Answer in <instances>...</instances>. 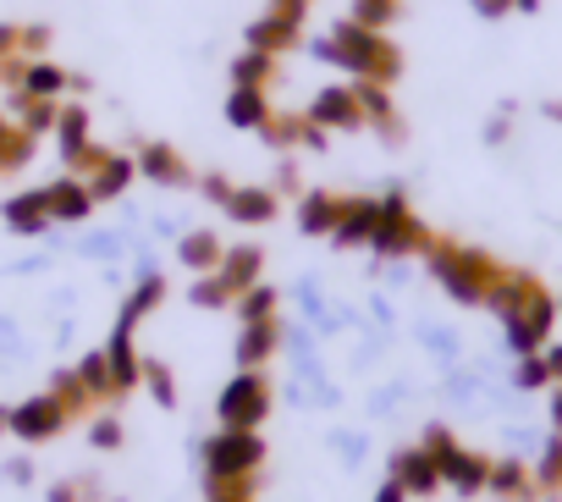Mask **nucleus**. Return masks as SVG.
I'll use <instances>...</instances> for the list:
<instances>
[{
  "label": "nucleus",
  "instance_id": "obj_41",
  "mask_svg": "<svg viewBox=\"0 0 562 502\" xmlns=\"http://www.w3.org/2000/svg\"><path fill=\"white\" fill-rule=\"evenodd\" d=\"M375 502H408V491H403V480L392 475V480H381V491H375Z\"/></svg>",
  "mask_w": 562,
  "mask_h": 502
},
{
  "label": "nucleus",
  "instance_id": "obj_36",
  "mask_svg": "<svg viewBox=\"0 0 562 502\" xmlns=\"http://www.w3.org/2000/svg\"><path fill=\"white\" fill-rule=\"evenodd\" d=\"M89 442H94L100 453H111V447H122V420H116V414H100V420L89 425Z\"/></svg>",
  "mask_w": 562,
  "mask_h": 502
},
{
  "label": "nucleus",
  "instance_id": "obj_13",
  "mask_svg": "<svg viewBox=\"0 0 562 502\" xmlns=\"http://www.w3.org/2000/svg\"><path fill=\"white\" fill-rule=\"evenodd\" d=\"M138 171H144L149 182H160V188H182V182H188L182 155L166 149V144H144V149H138Z\"/></svg>",
  "mask_w": 562,
  "mask_h": 502
},
{
  "label": "nucleus",
  "instance_id": "obj_34",
  "mask_svg": "<svg viewBox=\"0 0 562 502\" xmlns=\"http://www.w3.org/2000/svg\"><path fill=\"white\" fill-rule=\"evenodd\" d=\"M392 12H397V0H359V7H353V23H364V29H386L392 23Z\"/></svg>",
  "mask_w": 562,
  "mask_h": 502
},
{
  "label": "nucleus",
  "instance_id": "obj_22",
  "mask_svg": "<svg viewBox=\"0 0 562 502\" xmlns=\"http://www.w3.org/2000/svg\"><path fill=\"white\" fill-rule=\"evenodd\" d=\"M160 299H166V282H160L155 271H144V277H138V288H133V299L122 304V321H116V332H133V326H138V321H144V315H149Z\"/></svg>",
  "mask_w": 562,
  "mask_h": 502
},
{
  "label": "nucleus",
  "instance_id": "obj_46",
  "mask_svg": "<svg viewBox=\"0 0 562 502\" xmlns=\"http://www.w3.org/2000/svg\"><path fill=\"white\" fill-rule=\"evenodd\" d=\"M304 7H310V0H276L281 18H304Z\"/></svg>",
  "mask_w": 562,
  "mask_h": 502
},
{
  "label": "nucleus",
  "instance_id": "obj_40",
  "mask_svg": "<svg viewBox=\"0 0 562 502\" xmlns=\"http://www.w3.org/2000/svg\"><path fill=\"white\" fill-rule=\"evenodd\" d=\"M425 343H430L441 359H452V354H458V337H452V332H430V326H425Z\"/></svg>",
  "mask_w": 562,
  "mask_h": 502
},
{
  "label": "nucleus",
  "instance_id": "obj_14",
  "mask_svg": "<svg viewBox=\"0 0 562 502\" xmlns=\"http://www.w3.org/2000/svg\"><path fill=\"white\" fill-rule=\"evenodd\" d=\"M105 365H111V387H116V392H127V387L144 381V359L133 354V332H116V337L105 343Z\"/></svg>",
  "mask_w": 562,
  "mask_h": 502
},
{
  "label": "nucleus",
  "instance_id": "obj_16",
  "mask_svg": "<svg viewBox=\"0 0 562 502\" xmlns=\"http://www.w3.org/2000/svg\"><path fill=\"white\" fill-rule=\"evenodd\" d=\"M293 40H299V18H281V12H270V18H259L248 29V51H265V56L288 51Z\"/></svg>",
  "mask_w": 562,
  "mask_h": 502
},
{
  "label": "nucleus",
  "instance_id": "obj_25",
  "mask_svg": "<svg viewBox=\"0 0 562 502\" xmlns=\"http://www.w3.org/2000/svg\"><path fill=\"white\" fill-rule=\"evenodd\" d=\"M485 491H496V497H507V502H524V497H529V469H524L518 458H502V464H491Z\"/></svg>",
  "mask_w": 562,
  "mask_h": 502
},
{
  "label": "nucleus",
  "instance_id": "obj_42",
  "mask_svg": "<svg viewBox=\"0 0 562 502\" xmlns=\"http://www.w3.org/2000/svg\"><path fill=\"white\" fill-rule=\"evenodd\" d=\"M507 7H518V0H474V12H480V18H502Z\"/></svg>",
  "mask_w": 562,
  "mask_h": 502
},
{
  "label": "nucleus",
  "instance_id": "obj_18",
  "mask_svg": "<svg viewBox=\"0 0 562 502\" xmlns=\"http://www.w3.org/2000/svg\"><path fill=\"white\" fill-rule=\"evenodd\" d=\"M56 116H61V100H34V94H23V89L12 94V122H18V127H29L34 138H40V133H50V127H56Z\"/></svg>",
  "mask_w": 562,
  "mask_h": 502
},
{
  "label": "nucleus",
  "instance_id": "obj_3",
  "mask_svg": "<svg viewBox=\"0 0 562 502\" xmlns=\"http://www.w3.org/2000/svg\"><path fill=\"white\" fill-rule=\"evenodd\" d=\"M265 409H270V387L259 381V370H243V376L221 392V403H215V414H221L226 431H254V425L265 420Z\"/></svg>",
  "mask_w": 562,
  "mask_h": 502
},
{
  "label": "nucleus",
  "instance_id": "obj_10",
  "mask_svg": "<svg viewBox=\"0 0 562 502\" xmlns=\"http://www.w3.org/2000/svg\"><path fill=\"white\" fill-rule=\"evenodd\" d=\"M392 475L403 480L408 497H430V491L441 486V469H436V458H430L425 447H403V453L392 458Z\"/></svg>",
  "mask_w": 562,
  "mask_h": 502
},
{
  "label": "nucleus",
  "instance_id": "obj_17",
  "mask_svg": "<svg viewBox=\"0 0 562 502\" xmlns=\"http://www.w3.org/2000/svg\"><path fill=\"white\" fill-rule=\"evenodd\" d=\"M56 144H61V160L78 166V155L89 149V111H83V105H61V116H56Z\"/></svg>",
  "mask_w": 562,
  "mask_h": 502
},
{
  "label": "nucleus",
  "instance_id": "obj_47",
  "mask_svg": "<svg viewBox=\"0 0 562 502\" xmlns=\"http://www.w3.org/2000/svg\"><path fill=\"white\" fill-rule=\"evenodd\" d=\"M12 127H18V122H12L7 111H0V144H7V133H12Z\"/></svg>",
  "mask_w": 562,
  "mask_h": 502
},
{
  "label": "nucleus",
  "instance_id": "obj_24",
  "mask_svg": "<svg viewBox=\"0 0 562 502\" xmlns=\"http://www.w3.org/2000/svg\"><path fill=\"white\" fill-rule=\"evenodd\" d=\"M337 215H342V199H331V193H304V204H299V226L315 237H326L337 226Z\"/></svg>",
  "mask_w": 562,
  "mask_h": 502
},
{
  "label": "nucleus",
  "instance_id": "obj_19",
  "mask_svg": "<svg viewBox=\"0 0 562 502\" xmlns=\"http://www.w3.org/2000/svg\"><path fill=\"white\" fill-rule=\"evenodd\" d=\"M226 215H232V221H243V226H259V221H270V215H276V193H270V188H232Z\"/></svg>",
  "mask_w": 562,
  "mask_h": 502
},
{
  "label": "nucleus",
  "instance_id": "obj_44",
  "mask_svg": "<svg viewBox=\"0 0 562 502\" xmlns=\"http://www.w3.org/2000/svg\"><path fill=\"white\" fill-rule=\"evenodd\" d=\"M7 475H12L18 486H29V480H34V464H29V458H18V464H7Z\"/></svg>",
  "mask_w": 562,
  "mask_h": 502
},
{
  "label": "nucleus",
  "instance_id": "obj_38",
  "mask_svg": "<svg viewBox=\"0 0 562 502\" xmlns=\"http://www.w3.org/2000/svg\"><path fill=\"white\" fill-rule=\"evenodd\" d=\"M45 45H50V29H45V23H34V29H23V56H29V62H34V56H40Z\"/></svg>",
  "mask_w": 562,
  "mask_h": 502
},
{
  "label": "nucleus",
  "instance_id": "obj_30",
  "mask_svg": "<svg viewBox=\"0 0 562 502\" xmlns=\"http://www.w3.org/2000/svg\"><path fill=\"white\" fill-rule=\"evenodd\" d=\"M50 392H56V398L67 403V414H83V409L94 403V392H89V387L78 381V370H61V376L50 381Z\"/></svg>",
  "mask_w": 562,
  "mask_h": 502
},
{
  "label": "nucleus",
  "instance_id": "obj_37",
  "mask_svg": "<svg viewBox=\"0 0 562 502\" xmlns=\"http://www.w3.org/2000/svg\"><path fill=\"white\" fill-rule=\"evenodd\" d=\"M7 62H29L23 56V23H0V67Z\"/></svg>",
  "mask_w": 562,
  "mask_h": 502
},
{
  "label": "nucleus",
  "instance_id": "obj_11",
  "mask_svg": "<svg viewBox=\"0 0 562 502\" xmlns=\"http://www.w3.org/2000/svg\"><path fill=\"white\" fill-rule=\"evenodd\" d=\"M45 199H50V221H83L94 210V193H89L83 177H56L45 188Z\"/></svg>",
  "mask_w": 562,
  "mask_h": 502
},
{
  "label": "nucleus",
  "instance_id": "obj_49",
  "mask_svg": "<svg viewBox=\"0 0 562 502\" xmlns=\"http://www.w3.org/2000/svg\"><path fill=\"white\" fill-rule=\"evenodd\" d=\"M546 116H551V122H562V100H551V105H546Z\"/></svg>",
  "mask_w": 562,
  "mask_h": 502
},
{
  "label": "nucleus",
  "instance_id": "obj_20",
  "mask_svg": "<svg viewBox=\"0 0 562 502\" xmlns=\"http://www.w3.org/2000/svg\"><path fill=\"white\" fill-rule=\"evenodd\" d=\"M23 94H34V100H61L67 89H72V78L56 67V62H29V72H23V83H18Z\"/></svg>",
  "mask_w": 562,
  "mask_h": 502
},
{
  "label": "nucleus",
  "instance_id": "obj_45",
  "mask_svg": "<svg viewBox=\"0 0 562 502\" xmlns=\"http://www.w3.org/2000/svg\"><path fill=\"white\" fill-rule=\"evenodd\" d=\"M546 376L562 381V348H546Z\"/></svg>",
  "mask_w": 562,
  "mask_h": 502
},
{
  "label": "nucleus",
  "instance_id": "obj_21",
  "mask_svg": "<svg viewBox=\"0 0 562 502\" xmlns=\"http://www.w3.org/2000/svg\"><path fill=\"white\" fill-rule=\"evenodd\" d=\"M226 122H232V127H243V133H248V127L259 133V127L270 122L265 89H232V100H226Z\"/></svg>",
  "mask_w": 562,
  "mask_h": 502
},
{
  "label": "nucleus",
  "instance_id": "obj_39",
  "mask_svg": "<svg viewBox=\"0 0 562 502\" xmlns=\"http://www.w3.org/2000/svg\"><path fill=\"white\" fill-rule=\"evenodd\" d=\"M204 199H215V204H226V199H232V182H226L221 171H210V177H204Z\"/></svg>",
  "mask_w": 562,
  "mask_h": 502
},
{
  "label": "nucleus",
  "instance_id": "obj_48",
  "mask_svg": "<svg viewBox=\"0 0 562 502\" xmlns=\"http://www.w3.org/2000/svg\"><path fill=\"white\" fill-rule=\"evenodd\" d=\"M551 420H557V431H562V392L551 398Z\"/></svg>",
  "mask_w": 562,
  "mask_h": 502
},
{
  "label": "nucleus",
  "instance_id": "obj_43",
  "mask_svg": "<svg viewBox=\"0 0 562 502\" xmlns=\"http://www.w3.org/2000/svg\"><path fill=\"white\" fill-rule=\"evenodd\" d=\"M337 453H348V464H359V453H364V436H337Z\"/></svg>",
  "mask_w": 562,
  "mask_h": 502
},
{
  "label": "nucleus",
  "instance_id": "obj_23",
  "mask_svg": "<svg viewBox=\"0 0 562 502\" xmlns=\"http://www.w3.org/2000/svg\"><path fill=\"white\" fill-rule=\"evenodd\" d=\"M177 260H182L188 271L210 277V271L221 266V243H215V232H188V237L177 243Z\"/></svg>",
  "mask_w": 562,
  "mask_h": 502
},
{
  "label": "nucleus",
  "instance_id": "obj_32",
  "mask_svg": "<svg viewBox=\"0 0 562 502\" xmlns=\"http://www.w3.org/2000/svg\"><path fill=\"white\" fill-rule=\"evenodd\" d=\"M270 310H276V293H270V288H243V293H237L243 326H248V321H270Z\"/></svg>",
  "mask_w": 562,
  "mask_h": 502
},
{
  "label": "nucleus",
  "instance_id": "obj_15",
  "mask_svg": "<svg viewBox=\"0 0 562 502\" xmlns=\"http://www.w3.org/2000/svg\"><path fill=\"white\" fill-rule=\"evenodd\" d=\"M276 343H281V326H276V321H248L243 337H237V365H243V370H259Z\"/></svg>",
  "mask_w": 562,
  "mask_h": 502
},
{
  "label": "nucleus",
  "instance_id": "obj_50",
  "mask_svg": "<svg viewBox=\"0 0 562 502\" xmlns=\"http://www.w3.org/2000/svg\"><path fill=\"white\" fill-rule=\"evenodd\" d=\"M12 431V409H0V436H7Z\"/></svg>",
  "mask_w": 562,
  "mask_h": 502
},
{
  "label": "nucleus",
  "instance_id": "obj_31",
  "mask_svg": "<svg viewBox=\"0 0 562 502\" xmlns=\"http://www.w3.org/2000/svg\"><path fill=\"white\" fill-rule=\"evenodd\" d=\"M78 381L94 392V398H111L116 387H111V365H105V354H83V365H78Z\"/></svg>",
  "mask_w": 562,
  "mask_h": 502
},
{
  "label": "nucleus",
  "instance_id": "obj_5",
  "mask_svg": "<svg viewBox=\"0 0 562 502\" xmlns=\"http://www.w3.org/2000/svg\"><path fill=\"white\" fill-rule=\"evenodd\" d=\"M67 403L56 398V392H40V398H23L18 409H12V436L18 442H50V436H61L67 431Z\"/></svg>",
  "mask_w": 562,
  "mask_h": 502
},
{
  "label": "nucleus",
  "instance_id": "obj_7",
  "mask_svg": "<svg viewBox=\"0 0 562 502\" xmlns=\"http://www.w3.org/2000/svg\"><path fill=\"white\" fill-rule=\"evenodd\" d=\"M551 321H557V304H551V299L540 293V299H535V304H529V310H524L518 321H507V348H513L518 359H524V354H535V348L546 343Z\"/></svg>",
  "mask_w": 562,
  "mask_h": 502
},
{
  "label": "nucleus",
  "instance_id": "obj_9",
  "mask_svg": "<svg viewBox=\"0 0 562 502\" xmlns=\"http://www.w3.org/2000/svg\"><path fill=\"white\" fill-rule=\"evenodd\" d=\"M310 122H315V127H364L359 94H353V89H321L315 105H310Z\"/></svg>",
  "mask_w": 562,
  "mask_h": 502
},
{
  "label": "nucleus",
  "instance_id": "obj_27",
  "mask_svg": "<svg viewBox=\"0 0 562 502\" xmlns=\"http://www.w3.org/2000/svg\"><path fill=\"white\" fill-rule=\"evenodd\" d=\"M188 299H193L199 310H221V304H237V293H232V282H226L221 271H210V277H199Z\"/></svg>",
  "mask_w": 562,
  "mask_h": 502
},
{
  "label": "nucleus",
  "instance_id": "obj_8",
  "mask_svg": "<svg viewBox=\"0 0 562 502\" xmlns=\"http://www.w3.org/2000/svg\"><path fill=\"white\" fill-rule=\"evenodd\" d=\"M375 226H381V199H348L342 215H337V226H331V243L359 248V243L375 237Z\"/></svg>",
  "mask_w": 562,
  "mask_h": 502
},
{
  "label": "nucleus",
  "instance_id": "obj_28",
  "mask_svg": "<svg viewBox=\"0 0 562 502\" xmlns=\"http://www.w3.org/2000/svg\"><path fill=\"white\" fill-rule=\"evenodd\" d=\"M265 78H270V56H265V51H243V56L232 62V83H237V89H259Z\"/></svg>",
  "mask_w": 562,
  "mask_h": 502
},
{
  "label": "nucleus",
  "instance_id": "obj_12",
  "mask_svg": "<svg viewBox=\"0 0 562 502\" xmlns=\"http://www.w3.org/2000/svg\"><path fill=\"white\" fill-rule=\"evenodd\" d=\"M133 177H138V160H127V155H105L83 182H89V193H94V204H100V199H122Z\"/></svg>",
  "mask_w": 562,
  "mask_h": 502
},
{
  "label": "nucleus",
  "instance_id": "obj_26",
  "mask_svg": "<svg viewBox=\"0 0 562 502\" xmlns=\"http://www.w3.org/2000/svg\"><path fill=\"white\" fill-rule=\"evenodd\" d=\"M215 271L232 282V293L254 288V282H259V248H232V255H221V266H215Z\"/></svg>",
  "mask_w": 562,
  "mask_h": 502
},
{
  "label": "nucleus",
  "instance_id": "obj_6",
  "mask_svg": "<svg viewBox=\"0 0 562 502\" xmlns=\"http://www.w3.org/2000/svg\"><path fill=\"white\" fill-rule=\"evenodd\" d=\"M0 215H7V226H12L18 237H40V232H50V226H56V221H50V199H45V188L12 193L7 204H0Z\"/></svg>",
  "mask_w": 562,
  "mask_h": 502
},
{
  "label": "nucleus",
  "instance_id": "obj_1",
  "mask_svg": "<svg viewBox=\"0 0 562 502\" xmlns=\"http://www.w3.org/2000/svg\"><path fill=\"white\" fill-rule=\"evenodd\" d=\"M425 255H430V271L441 277V288L458 299V304H485L491 282L502 277L496 260L474 255V248H452V243H425Z\"/></svg>",
  "mask_w": 562,
  "mask_h": 502
},
{
  "label": "nucleus",
  "instance_id": "obj_29",
  "mask_svg": "<svg viewBox=\"0 0 562 502\" xmlns=\"http://www.w3.org/2000/svg\"><path fill=\"white\" fill-rule=\"evenodd\" d=\"M353 94H359V111H364V122H381V127L392 122V100H386V89H381L375 78H364Z\"/></svg>",
  "mask_w": 562,
  "mask_h": 502
},
{
  "label": "nucleus",
  "instance_id": "obj_33",
  "mask_svg": "<svg viewBox=\"0 0 562 502\" xmlns=\"http://www.w3.org/2000/svg\"><path fill=\"white\" fill-rule=\"evenodd\" d=\"M144 381H149V392H155V403H160V409H171V403H177V381H171V370H166V365L144 359Z\"/></svg>",
  "mask_w": 562,
  "mask_h": 502
},
{
  "label": "nucleus",
  "instance_id": "obj_2",
  "mask_svg": "<svg viewBox=\"0 0 562 502\" xmlns=\"http://www.w3.org/2000/svg\"><path fill=\"white\" fill-rule=\"evenodd\" d=\"M265 458V442L254 431H221L210 447H204V469L210 480H248Z\"/></svg>",
  "mask_w": 562,
  "mask_h": 502
},
{
  "label": "nucleus",
  "instance_id": "obj_35",
  "mask_svg": "<svg viewBox=\"0 0 562 502\" xmlns=\"http://www.w3.org/2000/svg\"><path fill=\"white\" fill-rule=\"evenodd\" d=\"M551 376H546V359L540 354H524L518 359V370H513V387H524V392H535V387H546Z\"/></svg>",
  "mask_w": 562,
  "mask_h": 502
},
{
  "label": "nucleus",
  "instance_id": "obj_4",
  "mask_svg": "<svg viewBox=\"0 0 562 502\" xmlns=\"http://www.w3.org/2000/svg\"><path fill=\"white\" fill-rule=\"evenodd\" d=\"M370 243H375V255H392V260H397V255H414V248H425L430 237H425V226L408 215V204H403L397 193H386V199H381V226H375Z\"/></svg>",
  "mask_w": 562,
  "mask_h": 502
}]
</instances>
